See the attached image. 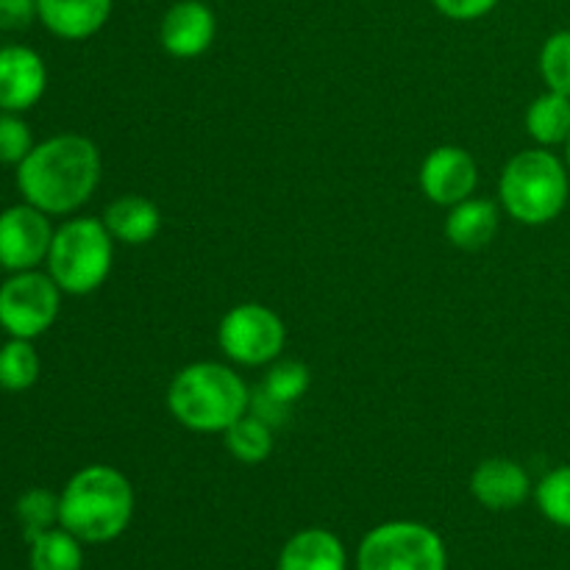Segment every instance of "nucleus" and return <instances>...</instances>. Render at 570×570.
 Wrapping results in <instances>:
<instances>
[{"label": "nucleus", "mask_w": 570, "mask_h": 570, "mask_svg": "<svg viewBox=\"0 0 570 570\" xmlns=\"http://www.w3.org/2000/svg\"><path fill=\"white\" fill-rule=\"evenodd\" d=\"M248 406V384L234 367L220 362H193L181 367L167 387V412L173 421L198 434H223Z\"/></svg>", "instance_id": "3"}, {"label": "nucleus", "mask_w": 570, "mask_h": 570, "mask_svg": "<svg viewBox=\"0 0 570 570\" xmlns=\"http://www.w3.org/2000/svg\"><path fill=\"white\" fill-rule=\"evenodd\" d=\"M61 309V289L50 273H11L0 284V328L9 337L37 340L56 323Z\"/></svg>", "instance_id": "8"}, {"label": "nucleus", "mask_w": 570, "mask_h": 570, "mask_svg": "<svg viewBox=\"0 0 570 570\" xmlns=\"http://www.w3.org/2000/svg\"><path fill=\"white\" fill-rule=\"evenodd\" d=\"M276 570H348V551L328 529H301L278 551Z\"/></svg>", "instance_id": "15"}, {"label": "nucleus", "mask_w": 570, "mask_h": 570, "mask_svg": "<svg viewBox=\"0 0 570 570\" xmlns=\"http://www.w3.org/2000/svg\"><path fill=\"white\" fill-rule=\"evenodd\" d=\"M33 148L28 122L17 111H0V165H20Z\"/></svg>", "instance_id": "26"}, {"label": "nucleus", "mask_w": 570, "mask_h": 570, "mask_svg": "<svg viewBox=\"0 0 570 570\" xmlns=\"http://www.w3.org/2000/svg\"><path fill=\"white\" fill-rule=\"evenodd\" d=\"M17 521H20L26 540L59 527V495L45 488L26 490L17 499Z\"/></svg>", "instance_id": "24"}, {"label": "nucleus", "mask_w": 570, "mask_h": 570, "mask_svg": "<svg viewBox=\"0 0 570 570\" xmlns=\"http://www.w3.org/2000/svg\"><path fill=\"white\" fill-rule=\"evenodd\" d=\"M540 76L551 92L570 98V28L554 31L540 48Z\"/></svg>", "instance_id": "25"}, {"label": "nucleus", "mask_w": 570, "mask_h": 570, "mask_svg": "<svg viewBox=\"0 0 570 570\" xmlns=\"http://www.w3.org/2000/svg\"><path fill=\"white\" fill-rule=\"evenodd\" d=\"M566 165H568V170H570V139L566 142Z\"/></svg>", "instance_id": "30"}, {"label": "nucleus", "mask_w": 570, "mask_h": 570, "mask_svg": "<svg viewBox=\"0 0 570 570\" xmlns=\"http://www.w3.org/2000/svg\"><path fill=\"white\" fill-rule=\"evenodd\" d=\"M31 546V570H83V543L65 527H53L48 532L28 540Z\"/></svg>", "instance_id": "19"}, {"label": "nucleus", "mask_w": 570, "mask_h": 570, "mask_svg": "<svg viewBox=\"0 0 570 570\" xmlns=\"http://www.w3.org/2000/svg\"><path fill=\"white\" fill-rule=\"evenodd\" d=\"M104 173L98 145L81 134H56L17 165V189L45 215H72L95 195Z\"/></svg>", "instance_id": "1"}, {"label": "nucleus", "mask_w": 570, "mask_h": 570, "mask_svg": "<svg viewBox=\"0 0 570 570\" xmlns=\"http://www.w3.org/2000/svg\"><path fill=\"white\" fill-rule=\"evenodd\" d=\"M115 0H37L39 22L53 37L81 42L109 22Z\"/></svg>", "instance_id": "14"}, {"label": "nucleus", "mask_w": 570, "mask_h": 570, "mask_svg": "<svg viewBox=\"0 0 570 570\" xmlns=\"http://www.w3.org/2000/svg\"><path fill=\"white\" fill-rule=\"evenodd\" d=\"M48 89V67L28 45L0 48V111H28Z\"/></svg>", "instance_id": "12"}, {"label": "nucleus", "mask_w": 570, "mask_h": 570, "mask_svg": "<svg viewBox=\"0 0 570 570\" xmlns=\"http://www.w3.org/2000/svg\"><path fill=\"white\" fill-rule=\"evenodd\" d=\"M217 345L232 362L243 367L271 365L287 345V326L282 315L265 304H237L220 317Z\"/></svg>", "instance_id": "7"}, {"label": "nucleus", "mask_w": 570, "mask_h": 570, "mask_svg": "<svg viewBox=\"0 0 570 570\" xmlns=\"http://www.w3.org/2000/svg\"><path fill=\"white\" fill-rule=\"evenodd\" d=\"M527 134L538 148H554L570 139V98L560 92H543L529 104Z\"/></svg>", "instance_id": "18"}, {"label": "nucleus", "mask_w": 570, "mask_h": 570, "mask_svg": "<svg viewBox=\"0 0 570 570\" xmlns=\"http://www.w3.org/2000/svg\"><path fill=\"white\" fill-rule=\"evenodd\" d=\"M423 195L438 206H456L473 198L479 184L476 159L460 145H440L429 150L417 173Z\"/></svg>", "instance_id": "10"}, {"label": "nucleus", "mask_w": 570, "mask_h": 570, "mask_svg": "<svg viewBox=\"0 0 570 570\" xmlns=\"http://www.w3.org/2000/svg\"><path fill=\"white\" fill-rule=\"evenodd\" d=\"M37 14V0H0V31H26Z\"/></svg>", "instance_id": "28"}, {"label": "nucleus", "mask_w": 570, "mask_h": 570, "mask_svg": "<svg viewBox=\"0 0 570 570\" xmlns=\"http://www.w3.org/2000/svg\"><path fill=\"white\" fill-rule=\"evenodd\" d=\"M42 362H39L33 340H17L0 345V390L6 393H26L39 382Z\"/></svg>", "instance_id": "21"}, {"label": "nucleus", "mask_w": 570, "mask_h": 570, "mask_svg": "<svg viewBox=\"0 0 570 570\" xmlns=\"http://www.w3.org/2000/svg\"><path fill=\"white\" fill-rule=\"evenodd\" d=\"M309 384H312V373L304 362L282 360V356H278L276 362H271V371H267L265 382H262V390H265L271 399H276L278 404L293 406L295 401L304 399Z\"/></svg>", "instance_id": "23"}, {"label": "nucleus", "mask_w": 570, "mask_h": 570, "mask_svg": "<svg viewBox=\"0 0 570 570\" xmlns=\"http://www.w3.org/2000/svg\"><path fill=\"white\" fill-rule=\"evenodd\" d=\"M471 495L493 512L518 510L532 495V479L527 468L507 456H490L471 473Z\"/></svg>", "instance_id": "13"}, {"label": "nucleus", "mask_w": 570, "mask_h": 570, "mask_svg": "<svg viewBox=\"0 0 570 570\" xmlns=\"http://www.w3.org/2000/svg\"><path fill=\"white\" fill-rule=\"evenodd\" d=\"M534 501L549 523L570 529V465H560L534 484Z\"/></svg>", "instance_id": "22"}, {"label": "nucleus", "mask_w": 570, "mask_h": 570, "mask_svg": "<svg viewBox=\"0 0 570 570\" xmlns=\"http://www.w3.org/2000/svg\"><path fill=\"white\" fill-rule=\"evenodd\" d=\"M570 170L549 148L521 150L499 178L501 209L521 226L554 223L568 206Z\"/></svg>", "instance_id": "4"}, {"label": "nucleus", "mask_w": 570, "mask_h": 570, "mask_svg": "<svg viewBox=\"0 0 570 570\" xmlns=\"http://www.w3.org/2000/svg\"><path fill=\"white\" fill-rule=\"evenodd\" d=\"M501 0H432L434 9L454 22H473L488 17Z\"/></svg>", "instance_id": "27"}, {"label": "nucleus", "mask_w": 570, "mask_h": 570, "mask_svg": "<svg viewBox=\"0 0 570 570\" xmlns=\"http://www.w3.org/2000/svg\"><path fill=\"white\" fill-rule=\"evenodd\" d=\"M115 243L148 245L161 228V212L145 195H120L104 209V217Z\"/></svg>", "instance_id": "17"}, {"label": "nucleus", "mask_w": 570, "mask_h": 570, "mask_svg": "<svg viewBox=\"0 0 570 570\" xmlns=\"http://www.w3.org/2000/svg\"><path fill=\"white\" fill-rule=\"evenodd\" d=\"M217 37V17L204 0H178L159 22V42L173 59H198Z\"/></svg>", "instance_id": "11"}, {"label": "nucleus", "mask_w": 570, "mask_h": 570, "mask_svg": "<svg viewBox=\"0 0 570 570\" xmlns=\"http://www.w3.org/2000/svg\"><path fill=\"white\" fill-rule=\"evenodd\" d=\"M223 438H226L228 454L243 465H259L273 454V426L250 412L234 421L223 432Z\"/></svg>", "instance_id": "20"}, {"label": "nucleus", "mask_w": 570, "mask_h": 570, "mask_svg": "<svg viewBox=\"0 0 570 570\" xmlns=\"http://www.w3.org/2000/svg\"><path fill=\"white\" fill-rule=\"evenodd\" d=\"M56 228L50 215L31 204H17L0 212V267L9 273L37 271L48 262Z\"/></svg>", "instance_id": "9"}, {"label": "nucleus", "mask_w": 570, "mask_h": 570, "mask_svg": "<svg viewBox=\"0 0 570 570\" xmlns=\"http://www.w3.org/2000/svg\"><path fill=\"white\" fill-rule=\"evenodd\" d=\"M134 488L111 465H87L72 473L59 493V527L87 546H104L120 538L134 521Z\"/></svg>", "instance_id": "2"}, {"label": "nucleus", "mask_w": 570, "mask_h": 570, "mask_svg": "<svg viewBox=\"0 0 570 570\" xmlns=\"http://www.w3.org/2000/svg\"><path fill=\"white\" fill-rule=\"evenodd\" d=\"M356 570H449V551L426 523L387 521L362 538Z\"/></svg>", "instance_id": "6"}, {"label": "nucleus", "mask_w": 570, "mask_h": 570, "mask_svg": "<svg viewBox=\"0 0 570 570\" xmlns=\"http://www.w3.org/2000/svg\"><path fill=\"white\" fill-rule=\"evenodd\" d=\"M115 262V237L98 217H72L56 228L48 273L67 295H89L106 284Z\"/></svg>", "instance_id": "5"}, {"label": "nucleus", "mask_w": 570, "mask_h": 570, "mask_svg": "<svg viewBox=\"0 0 570 570\" xmlns=\"http://www.w3.org/2000/svg\"><path fill=\"white\" fill-rule=\"evenodd\" d=\"M501 209L488 198H468L451 206L445 217V237L460 250H482L499 234Z\"/></svg>", "instance_id": "16"}, {"label": "nucleus", "mask_w": 570, "mask_h": 570, "mask_svg": "<svg viewBox=\"0 0 570 570\" xmlns=\"http://www.w3.org/2000/svg\"><path fill=\"white\" fill-rule=\"evenodd\" d=\"M250 415L262 417L265 423H271L273 429L278 426V423H284V417H287L289 406L278 404L276 399H271V395L265 393V390H256V393H250V406H248Z\"/></svg>", "instance_id": "29"}]
</instances>
